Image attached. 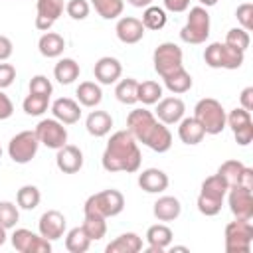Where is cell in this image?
<instances>
[{
	"mask_svg": "<svg viewBox=\"0 0 253 253\" xmlns=\"http://www.w3.org/2000/svg\"><path fill=\"white\" fill-rule=\"evenodd\" d=\"M91 4L103 20L119 18L123 14V8H125V0H91Z\"/></svg>",
	"mask_w": 253,
	"mask_h": 253,
	"instance_id": "cell-39",
	"label": "cell"
},
{
	"mask_svg": "<svg viewBox=\"0 0 253 253\" xmlns=\"http://www.w3.org/2000/svg\"><path fill=\"white\" fill-rule=\"evenodd\" d=\"M184 53H182V47L174 42H164L160 43L154 53H152V63H154V71L160 75V77H166L178 69L184 67Z\"/></svg>",
	"mask_w": 253,
	"mask_h": 253,
	"instance_id": "cell-9",
	"label": "cell"
},
{
	"mask_svg": "<svg viewBox=\"0 0 253 253\" xmlns=\"http://www.w3.org/2000/svg\"><path fill=\"white\" fill-rule=\"evenodd\" d=\"M49 107V97L47 95H36V93H30L24 103H22V109L26 115L30 117H42Z\"/></svg>",
	"mask_w": 253,
	"mask_h": 253,
	"instance_id": "cell-40",
	"label": "cell"
},
{
	"mask_svg": "<svg viewBox=\"0 0 253 253\" xmlns=\"http://www.w3.org/2000/svg\"><path fill=\"white\" fill-rule=\"evenodd\" d=\"M12 113H14V105H12L10 97L0 89V121L10 119V117H12Z\"/></svg>",
	"mask_w": 253,
	"mask_h": 253,
	"instance_id": "cell-47",
	"label": "cell"
},
{
	"mask_svg": "<svg viewBox=\"0 0 253 253\" xmlns=\"http://www.w3.org/2000/svg\"><path fill=\"white\" fill-rule=\"evenodd\" d=\"M18 221H20L18 206L8 202V200L0 202V225L6 227V229H12V227H16Z\"/></svg>",
	"mask_w": 253,
	"mask_h": 253,
	"instance_id": "cell-41",
	"label": "cell"
},
{
	"mask_svg": "<svg viewBox=\"0 0 253 253\" xmlns=\"http://www.w3.org/2000/svg\"><path fill=\"white\" fill-rule=\"evenodd\" d=\"M178 136L184 144L188 146H194V144H200L206 136L202 125L194 119V117H182L180 123H178Z\"/></svg>",
	"mask_w": 253,
	"mask_h": 253,
	"instance_id": "cell-26",
	"label": "cell"
},
{
	"mask_svg": "<svg viewBox=\"0 0 253 253\" xmlns=\"http://www.w3.org/2000/svg\"><path fill=\"white\" fill-rule=\"evenodd\" d=\"M115 32H117L119 42H123L126 45L138 43L144 38V26L134 16H123V18H119V22L115 26Z\"/></svg>",
	"mask_w": 253,
	"mask_h": 253,
	"instance_id": "cell-20",
	"label": "cell"
},
{
	"mask_svg": "<svg viewBox=\"0 0 253 253\" xmlns=\"http://www.w3.org/2000/svg\"><path fill=\"white\" fill-rule=\"evenodd\" d=\"M51 81L45 77V75H34L30 79V93H36V95H47L51 97Z\"/></svg>",
	"mask_w": 253,
	"mask_h": 253,
	"instance_id": "cell-45",
	"label": "cell"
},
{
	"mask_svg": "<svg viewBox=\"0 0 253 253\" xmlns=\"http://www.w3.org/2000/svg\"><path fill=\"white\" fill-rule=\"evenodd\" d=\"M245 51H239L225 42H213L204 51V61L211 69H239L243 65Z\"/></svg>",
	"mask_w": 253,
	"mask_h": 253,
	"instance_id": "cell-5",
	"label": "cell"
},
{
	"mask_svg": "<svg viewBox=\"0 0 253 253\" xmlns=\"http://www.w3.org/2000/svg\"><path fill=\"white\" fill-rule=\"evenodd\" d=\"M12 245L16 251L20 253H49L51 251V241L42 237L40 233H34L26 227H18L14 229L12 237H10Z\"/></svg>",
	"mask_w": 253,
	"mask_h": 253,
	"instance_id": "cell-13",
	"label": "cell"
},
{
	"mask_svg": "<svg viewBox=\"0 0 253 253\" xmlns=\"http://www.w3.org/2000/svg\"><path fill=\"white\" fill-rule=\"evenodd\" d=\"M40 148V140L36 136L34 130H22L18 134H14L8 142V156L16 162V164H28L36 158Z\"/></svg>",
	"mask_w": 253,
	"mask_h": 253,
	"instance_id": "cell-10",
	"label": "cell"
},
{
	"mask_svg": "<svg viewBox=\"0 0 253 253\" xmlns=\"http://www.w3.org/2000/svg\"><path fill=\"white\" fill-rule=\"evenodd\" d=\"M140 162H142V154H140L136 138L128 130L113 132L105 150H103V156H101L103 168L107 172L132 174L140 168Z\"/></svg>",
	"mask_w": 253,
	"mask_h": 253,
	"instance_id": "cell-2",
	"label": "cell"
},
{
	"mask_svg": "<svg viewBox=\"0 0 253 253\" xmlns=\"http://www.w3.org/2000/svg\"><path fill=\"white\" fill-rule=\"evenodd\" d=\"M210 28H211V22H210L208 10L204 6H194L190 8L188 20L184 28L180 30V40L186 43H194V45L204 43L210 38Z\"/></svg>",
	"mask_w": 253,
	"mask_h": 253,
	"instance_id": "cell-7",
	"label": "cell"
},
{
	"mask_svg": "<svg viewBox=\"0 0 253 253\" xmlns=\"http://www.w3.org/2000/svg\"><path fill=\"white\" fill-rule=\"evenodd\" d=\"M130 6H134V8H146V6H150L152 4V0H126Z\"/></svg>",
	"mask_w": 253,
	"mask_h": 253,
	"instance_id": "cell-51",
	"label": "cell"
},
{
	"mask_svg": "<svg viewBox=\"0 0 253 253\" xmlns=\"http://www.w3.org/2000/svg\"><path fill=\"white\" fill-rule=\"evenodd\" d=\"M235 18H237V22L241 24L243 30L251 32V28H253V4L251 2L239 4L237 10H235Z\"/></svg>",
	"mask_w": 253,
	"mask_h": 253,
	"instance_id": "cell-44",
	"label": "cell"
},
{
	"mask_svg": "<svg viewBox=\"0 0 253 253\" xmlns=\"http://www.w3.org/2000/svg\"><path fill=\"white\" fill-rule=\"evenodd\" d=\"M40 144L47 146V148H61L63 144H67V128L63 126V123H59L57 119H42L36 128H34Z\"/></svg>",
	"mask_w": 253,
	"mask_h": 253,
	"instance_id": "cell-11",
	"label": "cell"
},
{
	"mask_svg": "<svg viewBox=\"0 0 253 253\" xmlns=\"http://www.w3.org/2000/svg\"><path fill=\"white\" fill-rule=\"evenodd\" d=\"M126 130L154 152H166L172 146V132L168 125L160 123L148 109H132L126 117Z\"/></svg>",
	"mask_w": 253,
	"mask_h": 253,
	"instance_id": "cell-1",
	"label": "cell"
},
{
	"mask_svg": "<svg viewBox=\"0 0 253 253\" xmlns=\"http://www.w3.org/2000/svg\"><path fill=\"white\" fill-rule=\"evenodd\" d=\"M93 75L95 79L101 83V85H113L121 79L123 75V65L117 57H111V55H105V57H99L95 61V67H93Z\"/></svg>",
	"mask_w": 253,
	"mask_h": 253,
	"instance_id": "cell-19",
	"label": "cell"
},
{
	"mask_svg": "<svg viewBox=\"0 0 253 253\" xmlns=\"http://www.w3.org/2000/svg\"><path fill=\"white\" fill-rule=\"evenodd\" d=\"M245 164L241 160H225L219 168H217V174L225 180V184L231 188V186H239L241 184V178H243V172H245Z\"/></svg>",
	"mask_w": 253,
	"mask_h": 253,
	"instance_id": "cell-32",
	"label": "cell"
},
{
	"mask_svg": "<svg viewBox=\"0 0 253 253\" xmlns=\"http://www.w3.org/2000/svg\"><path fill=\"white\" fill-rule=\"evenodd\" d=\"M65 10L63 0H36V28L40 32H49Z\"/></svg>",
	"mask_w": 253,
	"mask_h": 253,
	"instance_id": "cell-15",
	"label": "cell"
},
{
	"mask_svg": "<svg viewBox=\"0 0 253 253\" xmlns=\"http://www.w3.org/2000/svg\"><path fill=\"white\" fill-rule=\"evenodd\" d=\"M51 113L53 119H57L63 125H75L81 119V107L77 101L69 99V97H59L51 103Z\"/></svg>",
	"mask_w": 253,
	"mask_h": 253,
	"instance_id": "cell-23",
	"label": "cell"
},
{
	"mask_svg": "<svg viewBox=\"0 0 253 253\" xmlns=\"http://www.w3.org/2000/svg\"><path fill=\"white\" fill-rule=\"evenodd\" d=\"M239 103H241V107L245 109V111H253V87H245L243 91H241V95H239Z\"/></svg>",
	"mask_w": 253,
	"mask_h": 253,
	"instance_id": "cell-49",
	"label": "cell"
},
{
	"mask_svg": "<svg viewBox=\"0 0 253 253\" xmlns=\"http://www.w3.org/2000/svg\"><path fill=\"white\" fill-rule=\"evenodd\" d=\"M136 99H138L142 105H156V103L162 99V85H160L158 81H152V79L138 83Z\"/></svg>",
	"mask_w": 253,
	"mask_h": 253,
	"instance_id": "cell-36",
	"label": "cell"
},
{
	"mask_svg": "<svg viewBox=\"0 0 253 253\" xmlns=\"http://www.w3.org/2000/svg\"><path fill=\"white\" fill-rule=\"evenodd\" d=\"M200 2V6H204V8H211V6H215L219 0H198Z\"/></svg>",
	"mask_w": 253,
	"mask_h": 253,
	"instance_id": "cell-52",
	"label": "cell"
},
{
	"mask_svg": "<svg viewBox=\"0 0 253 253\" xmlns=\"http://www.w3.org/2000/svg\"><path fill=\"white\" fill-rule=\"evenodd\" d=\"M65 215L57 210H47L42 213L40 221H38V231L42 237L49 239V241H55V239H61L63 233H65Z\"/></svg>",
	"mask_w": 253,
	"mask_h": 253,
	"instance_id": "cell-16",
	"label": "cell"
},
{
	"mask_svg": "<svg viewBox=\"0 0 253 253\" xmlns=\"http://www.w3.org/2000/svg\"><path fill=\"white\" fill-rule=\"evenodd\" d=\"M225 251L227 253H249L253 243L251 219H233L225 225Z\"/></svg>",
	"mask_w": 253,
	"mask_h": 253,
	"instance_id": "cell-8",
	"label": "cell"
},
{
	"mask_svg": "<svg viewBox=\"0 0 253 253\" xmlns=\"http://www.w3.org/2000/svg\"><path fill=\"white\" fill-rule=\"evenodd\" d=\"M6 231H8V229L0 225V247H2V245L6 243V239H8V235H6Z\"/></svg>",
	"mask_w": 253,
	"mask_h": 253,
	"instance_id": "cell-53",
	"label": "cell"
},
{
	"mask_svg": "<svg viewBox=\"0 0 253 253\" xmlns=\"http://www.w3.org/2000/svg\"><path fill=\"white\" fill-rule=\"evenodd\" d=\"M172 229L166 225V223H154L146 229V241H148V247H146V253H164L170 243H172Z\"/></svg>",
	"mask_w": 253,
	"mask_h": 253,
	"instance_id": "cell-21",
	"label": "cell"
},
{
	"mask_svg": "<svg viewBox=\"0 0 253 253\" xmlns=\"http://www.w3.org/2000/svg\"><path fill=\"white\" fill-rule=\"evenodd\" d=\"M85 213V217H83V229H85V233L89 235V239L91 241H99V239H103L105 237V233H107V221H105V217L103 215H97V213H91V211H83Z\"/></svg>",
	"mask_w": 253,
	"mask_h": 253,
	"instance_id": "cell-33",
	"label": "cell"
},
{
	"mask_svg": "<svg viewBox=\"0 0 253 253\" xmlns=\"http://www.w3.org/2000/svg\"><path fill=\"white\" fill-rule=\"evenodd\" d=\"M123 210H125V196L115 188H109V190H103V192L89 196L85 200V206H83V211L103 215L105 219L119 215Z\"/></svg>",
	"mask_w": 253,
	"mask_h": 253,
	"instance_id": "cell-6",
	"label": "cell"
},
{
	"mask_svg": "<svg viewBox=\"0 0 253 253\" xmlns=\"http://www.w3.org/2000/svg\"><path fill=\"white\" fill-rule=\"evenodd\" d=\"M79 73H81V67L73 57H61L53 67V77L61 85H71L79 77Z\"/></svg>",
	"mask_w": 253,
	"mask_h": 253,
	"instance_id": "cell-30",
	"label": "cell"
},
{
	"mask_svg": "<svg viewBox=\"0 0 253 253\" xmlns=\"http://www.w3.org/2000/svg\"><path fill=\"white\" fill-rule=\"evenodd\" d=\"M227 206L235 219H253V190L231 186L227 190Z\"/></svg>",
	"mask_w": 253,
	"mask_h": 253,
	"instance_id": "cell-14",
	"label": "cell"
},
{
	"mask_svg": "<svg viewBox=\"0 0 253 253\" xmlns=\"http://www.w3.org/2000/svg\"><path fill=\"white\" fill-rule=\"evenodd\" d=\"M162 2H164V8L168 12H174V14L186 12L190 8V0H162Z\"/></svg>",
	"mask_w": 253,
	"mask_h": 253,
	"instance_id": "cell-48",
	"label": "cell"
},
{
	"mask_svg": "<svg viewBox=\"0 0 253 253\" xmlns=\"http://www.w3.org/2000/svg\"><path fill=\"white\" fill-rule=\"evenodd\" d=\"M0 158H2V146H0Z\"/></svg>",
	"mask_w": 253,
	"mask_h": 253,
	"instance_id": "cell-55",
	"label": "cell"
},
{
	"mask_svg": "<svg viewBox=\"0 0 253 253\" xmlns=\"http://www.w3.org/2000/svg\"><path fill=\"white\" fill-rule=\"evenodd\" d=\"M77 103L83 105V107H97L101 101H103V91H101V85L95 83V81H83L77 85Z\"/></svg>",
	"mask_w": 253,
	"mask_h": 253,
	"instance_id": "cell-29",
	"label": "cell"
},
{
	"mask_svg": "<svg viewBox=\"0 0 253 253\" xmlns=\"http://www.w3.org/2000/svg\"><path fill=\"white\" fill-rule=\"evenodd\" d=\"M40 200H42V194H40L38 186H34V184H26L16 192V204L22 210H28V211L36 210L40 206Z\"/></svg>",
	"mask_w": 253,
	"mask_h": 253,
	"instance_id": "cell-38",
	"label": "cell"
},
{
	"mask_svg": "<svg viewBox=\"0 0 253 253\" xmlns=\"http://www.w3.org/2000/svg\"><path fill=\"white\" fill-rule=\"evenodd\" d=\"M89 10H91V6H89L87 0H69V2H65V12L71 20H85L89 16Z\"/></svg>",
	"mask_w": 253,
	"mask_h": 253,
	"instance_id": "cell-43",
	"label": "cell"
},
{
	"mask_svg": "<svg viewBox=\"0 0 253 253\" xmlns=\"http://www.w3.org/2000/svg\"><path fill=\"white\" fill-rule=\"evenodd\" d=\"M225 43L239 49V51H247L249 43H251V38H249V32L243 30V28H231L225 36Z\"/></svg>",
	"mask_w": 253,
	"mask_h": 253,
	"instance_id": "cell-42",
	"label": "cell"
},
{
	"mask_svg": "<svg viewBox=\"0 0 253 253\" xmlns=\"http://www.w3.org/2000/svg\"><path fill=\"white\" fill-rule=\"evenodd\" d=\"M168 174L160 168H146L138 174V186L146 194H162L168 188Z\"/></svg>",
	"mask_w": 253,
	"mask_h": 253,
	"instance_id": "cell-22",
	"label": "cell"
},
{
	"mask_svg": "<svg viewBox=\"0 0 253 253\" xmlns=\"http://www.w3.org/2000/svg\"><path fill=\"white\" fill-rule=\"evenodd\" d=\"M91 245V239L89 235L85 233V229L79 225V227H73L67 231L65 235V249L69 253H85Z\"/></svg>",
	"mask_w": 253,
	"mask_h": 253,
	"instance_id": "cell-34",
	"label": "cell"
},
{
	"mask_svg": "<svg viewBox=\"0 0 253 253\" xmlns=\"http://www.w3.org/2000/svg\"><path fill=\"white\" fill-rule=\"evenodd\" d=\"M152 213L158 221H174L178 219V215L182 213V204L178 198L174 196H160L156 202H154V208H152Z\"/></svg>",
	"mask_w": 253,
	"mask_h": 253,
	"instance_id": "cell-24",
	"label": "cell"
},
{
	"mask_svg": "<svg viewBox=\"0 0 253 253\" xmlns=\"http://www.w3.org/2000/svg\"><path fill=\"white\" fill-rule=\"evenodd\" d=\"M111 126H113V117L107 111H91L85 119V128L95 138L107 136L111 132Z\"/></svg>",
	"mask_w": 253,
	"mask_h": 253,
	"instance_id": "cell-25",
	"label": "cell"
},
{
	"mask_svg": "<svg viewBox=\"0 0 253 253\" xmlns=\"http://www.w3.org/2000/svg\"><path fill=\"white\" fill-rule=\"evenodd\" d=\"M225 126L231 128V132L235 136V142L239 146L251 144V140H253V119H251L249 111H245L243 107L229 111V115L225 117Z\"/></svg>",
	"mask_w": 253,
	"mask_h": 253,
	"instance_id": "cell-12",
	"label": "cell"
},
{
	"mask_svg": "<svg viewBox=\"0 0 253 253\" xmlns=\"http://www.w3.org/2000/svg\"><path fill=\"white\" fill-rule=\"evenodd\" d=\"M166 20H168V16H166V10L164 8H160V6H146L144 8V12H142V26H144V30H152V32H156V30H162L164 26H166Z\"/></svg>",
	"mask_w": 253,
	"mask_h": 253,
	"instance_id": "cell-35",
	"label": "cell"
},
{
	"mask_svg": "<svg viewBox=\"0 0 253 253\" xmlns=\"http://www.w3.org/2000/svg\"><path fill=\"white\" fill-rule=\"evenodd\" d=\"M136 89H138V81L132 79V77H126V79H121L115 87V97L119 103L123 105H134L138 103L136 99Z\"/></svg>",
	"mask_w": 253,
	"mask_h": 253,
	"instance_id": "cell-37",
	"label": "cell"
},
{
	"mask_svg": "<svg viewBox=\"0 0 253 253\" xmlns=\"http://www.w3.org/2000/svg\"><path fill=\"white\" fill-rule=\"evenodd\" d=\"M16 79V67L12 63H4L0 61V89H6L14 83Z\"/></svg>",
	"mask_w": 253,
	"mask_h": 253,
	"instance_id": "cell-46",
	"label": "cell"
},
{
	"mask_svg": "<svg viewBox=\"0 0 253 253\" xmlns=\"http://www.w3.org/2000/svg\"><path fill=\"white\" fill-rule=\"evenodd\" d=\"M162 81H164V87L170 91V93H174V95H182V93H186V91H190L192 89V75L182 67V69H178V71H174V73H170V75H166V77H162Z\"/></svg>",
	"mask_w": 253,
	"mask_h": 253,
	"instance_id": "cell-31",
	"label": "cell"
},
{
	"mask_svg": "<svg viewBox=\"0 0 253 253\" xmlns=\"http://www.w3.org/2000/svg\"><path fill=\"white\" fill-rule=\"evenodd\" d=\"M55 166L63 174H77L83 168V152L75 144H63L57 148L55 154Z\"/></svg>",
	"mask_w": 253,
	"mask_h": 253,
	"instance_id": "cell-18",
	"label": "cell"
},
{
	"mask_svg": "<svg viewBox=\"0 0 253 253\" xmlns=\"http://www.w3.org/2000/svg\"><path fill=\"white\" fill-rule=\"evenodd\" d=\"M225 109L213 97H204L194 107V119L202 125L206 134H219L225 128Z\"/></svg>",
	"mask_w": 253,
	"mask_h": 253,
	"instance_id": "cell-4",
	"label": "cell"
},
{
	"mask_svg": "<svg viewBox=\"0 0 253 253\" xmlns=\"http://www.w3.org/2000/svg\"><path fill=\"white\" fill-rule=\"evenodd\" d=\"M184 113H186V105L180 97H162L154 109V117L164 125H178Z\"/></svg>",
	"mask_w": 253,
	"mask_h": 253,
	"instance_id": "cell-17",
	"label": "cell"
},
{
	"mask_svg": "<svg viewBox=\"0 0 253 253\" xmlns=\"http://www.w3.org/2000/svg\"><path fill=\"white\" fill-rule=\"evenodd\" d=\"M170 251H188V247H184V245H172V247H168Z\"/></svg>",
	"mask_w": 253,
	"mask_h": 253,
	"instance_id": "cell-54",
	"label": "cell"
},
{
	"mask_svg": "<svg viewBox=\"0 0 253 253\" xmlns=\"http://www.w3.org/2000/svg\"><path fill=\"white\" fill-rule=\"evenodd\" d=\"M14 51V45L12 42L6 38V36H0V61H6Z\"/></svg>",
	"mask_w": 253,
	"mask_h": 253,
	"instance_id": "cell-50",
	"label": "cell"
},
{
	"mask_svg": "<svg viewBox=\"0 0 253 253\" xmlns=\"http://www.w3.org/2000/svg\"><path fill=\"white\" fill-rule=\"evenodd\" d=\"M105 251L107 253H138L142 251V237L136 235L134 231L121 233L105 247Z\"/></svg>",
	"mask_w": 253,
	"mask_h": 253,
	"instance_id": "cell-27",
	"label": "cell"
},
{
	"mask_svg": "<svg viewBox=\"0 0 253 253\" xmlns=\"http://www.w3.org/2000/svg\"><path fill=\"white\" fill-rule=\"evenodd\" d=\"M229 186L225 184V180L219 174H211L202 182L200 188V196H198V211L211 217L217 215L221 211L225 194H227Z\"/></svg>",
	"mask_w": 253,
	"mask_h": 253,
	"instance_id": "cell-3",
	"label": "cell"
},
{
	"mask_svg": "<svg viewBox=\"0 0 253 253\" xmlns=\"http://www.w3.org/2000/svg\"><path fill=\"white\" fill-rule=\"evenodd\" d=\"M38 49L47 59L59 57L65 49V40H63V36H59L55 32H43L42 38L38 40Z\"/></svg>",
	"mask_w": 253,
	"mask_h": 253,
	"instance_id": "cell-28",
	"label": "cell"
}]
</instances>
